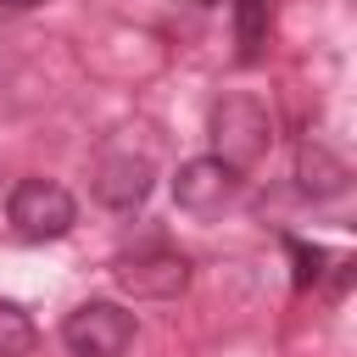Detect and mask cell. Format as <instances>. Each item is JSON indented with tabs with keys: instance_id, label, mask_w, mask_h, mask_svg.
I'll return each mask as SVG.
<instances>
[{
	"instance_id": "obj_11",
	"label": "cell",
	"mask_w": 357,
	"mask_h": 357,
	"mask_svg": "<svg viewBox=\"0 0 357 357\" xmlns=\"http://www.w3.org/2000/svg\"><path fill=\"white\" fill-rule=\"evenodd\" d=\"M50 0H0V17H22V11H39Z\"/></svg>"
},
{
	"instance_id": "obj_4",
	"label": "cell",
	"mask_w": 357,
	"mask_h": 357,
	"mask_svg": "<svg viewBox=\"0 0 357 357\" xmlns=\"http://www.w3.org/2000/svg\"><path fill=\"white\" fill-rule=\"evenodd\" d=\"M61 346L73 357H123L134 346V312H123L117 301H84L67 312Z\"/></svg>"
},
{
	"instance_id": "obj_7",
	"label": "cell",
	"mask_w": 357,
	"mask_h": 357,
	"mask_svg": "<svg viewBox=\"0 0 357 357\" xmlns=\"http://www.w3.org/2000/svg\"><path fill=\"white\" fill-rule=\"evenodd\" d=\"M296 184H301V195L329 201V195H340V190H346V162H340V156H329L324 145L301 139V151H296Z\"/></svg>"
},
{
	"instance_id": "obj_5",
	"label": "cell",
	"mask_w": 357,
	"mask_h": 357,
	"mask_svg": "<svg viewBox=\"0 0 357 357\" xmlns=\"http://www.w3.org/2000/svg\"><path fill=\"white\" fill-rule=\"evenodd\" d=\"M234 190H240V173H234L229 162H218V156H195V162H184L178 178H173V201H178L184 212H195V218L223 212V206L234 201Z\"/></svg>"
},
{
	"instance_id": "obj_6",
	"label": "cell",
	"mask_w": 357,
	"mask_h": 357,
	"mask_svg": "<svg viewBox=\"0 0 357 357\" xmlns=\"http://www.w3.org/2000/svg\"><path fill=\"white\" fill-rule=\"evenodd\" d=\"M151 195V162L145 156H106L95 173V201L112 212H134Z\"/></svg>"
},
{
	"instance_id": "obj_12",
	"label": "cell",
	"mask_w": 357,
	"mask_h": 357,
	"mask_svg": "<svg viewBox=\"0 0 357 357\" xmlns=\"http://www.w3.org/2000/svg\"><path fill=\"white\" fill-rule=\"evenodd\" d=\"M201 6H218V0H201Z\"/></svg>"
},
{
	"instance_id": "obj_10",
	"label": "cell",
	"mask_w": 357,
	"mask_h": 357,
	"mask_svg": "<svg viewBox=\"0 0 357 357\" xmlns=\"http://www.w3.org/2000/svg\"><path fill=\"white\" fill-rule=\"evenodd\" d=\"M284 245H290V257H296V284L307 290V284L324 273V251H318V245H301V240H284Z\"/></svg>"
},
{
	"instance_id": "obj_1",
	"label": "cell",
	"mask_w": 357,
	"mask_h": 357,
	"mask_svg": "<svg viewBox=\"0 0 357 357\" xmlns=\"http://www.w3.org/2000/svg\"><path fill=\"white\" fill-rule=\"evenodd\" d=\"M268 139H273V117H268L262 100L229 95V100L212 112V156L229 162L234 173H245V167L268 151Z\"/></svg>"
},
{
	"instance_id": "obj_2",
	"label": "cell",
	"mask_w": 357,
	"mask_h": 357,
	"mask_svg": "<svg viewBox=\"0 0 357 357\" xmlns=\"http://www.w3.org/2000/svg\"><path fill=\"white\" fill-rule=\"evenodd\" d=\"M112 279H117L128 296H139V301H173V296H184V284H190V262H184V251L151 240V245L123 251V257L112 262Z\"/></svg>"
},
{
	"instance_id": "obj_9",
	"label": "cell",
	"mask_w": 357,
	"mask_h": 357,
	"mask_svg": "<svg viewBox=\"0 0 357 357\" xmlns=\"http://www.w3.org/2000/svg\"><path fill=\"white\" fill-rule=\"evenodd\" d=\"M33 346H39L33 318H28L17 301H0V357H28Z\"/></svg>"
},
{
	"instance_id": "obj_8",
	"label": "cell",
	"mask_w": 357,
	"mask_h": 357,
	"mask_svg": "<svg viewBox=\"0 0 357 357\" xmlns=\"http://www.w3.org/2000/svg\"><path fill=\"white\" fill-rule=\"evenodd\" d=\"M234 45L240 61H257L268 45V0H234Z\"/></svg>"
},
{
	"instance_id": "obj_3",
	"label": "cell",
	"mask_w": 357,
	"mask_h": 357,
	"mask_svg": "<svg viewBox=\"0 0 357 357\" xmlns=\"http://www.w3.org/2000/svg\"><path fill=\"white\" fill-rule=\"evenodd\" d=\"M6 218L22 240H61L78 223V201L50 178H22L6 201Z\"/></svg>"
}]
</instances>
